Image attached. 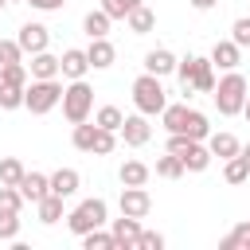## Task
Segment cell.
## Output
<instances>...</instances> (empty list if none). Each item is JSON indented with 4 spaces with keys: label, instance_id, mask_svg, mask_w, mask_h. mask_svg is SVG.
Returning <instances> with one entry per match:
<instances>
[{
    "label": "cell",
    "instance_id": "obj_30",
    "mask_svg": "<svg viewBox=\"0 0 250 250\" xmlns=\"http://www.w3.org/2000/svg\"><path fill=\"white\" fill-rule=\"evenodd\" d=\"M184 133H188L191 141H207V137H211V125H207V117H203L199 109H188V125H184Z\"/></svg>",
    "mask_w": 250,
    "mask_h": 250
},
{
    "label": "cell",
    "instance_id": "obj_31",
    "mask_svg": "<svg viewBox=\"0 0 250 250\" xmlns=\"http://www.w3.org/2000/svg\"><path fill=\"white\" fill-rule=\"evenodd\" d=\"M246 246H250V219H246V223H238V227L219 242V250H246Z\"/></svg>",
    "mask_w": 250,
    "mask_h": 250
},
{
    "label": "cell",
    "instance_id": "obj_9",
    "mask_svg": "<svg viewBox=\"0 0 250 250\" xmlns=\"http://www.w3.org/2000/svg\"><path fill=\"white\" fill-rule=\"evenodd\" d=\"M176 156L184 160V168H188V172H207V168H211V160H215V156H211V148H207V141H188Z\"/></svg>",
    "mask_w": 250,
    "mask_h": 250
},
{
    "label": "cell",
    "instance_id": "obj_7",
    "mask_svg": "<svg viewBox=\"0 0 250 250\" xmlns=\"http://www.w3.org/2000/svg\"><path fill=\"white\" fill-rule=\"evenodd\" d=\"M148 137H152V125H148V117L137 109V113H129L125 117V125H121V141L129 145V148H141V145H148Z\"/></svg>",
    "mask_w": 250,
    "mask_h": 250
},
{
    "label": "cell",
    "instance_id": "obj_10",
    "mask_svg": "<svg viewBox=\"0 0 250 250\" xmlns=\"http://www.w3.org/2000/svg\"><path fill=\"white\" fill-rule=\"evenodd\" d=\"M16 39H20L23 55H39V51H47V43H51V31H47L43 23H23Z\"/></svg>",
    "mask_w": 250,
    "mask_h": 250
},
{
    "label": "cell",
    "instance_id": "obj_18",
    "mask_svg": "<svg viewBox=\"0 0 250 250\" xmlns=\"http://www.w3.org/2000/svg\"><path fill=\"white\" fill-rule=\"evenodd\" d=\"M148 176H152V168H148L145 160H125V164H121V172H117V180H121L125 188H145V184H148Z\"/></svg>",
    "mask_w": 250,
    "mask_h": 250
},
{
    "label": "cell",
    "instance_id": "obj_46",
    "mask_svg": "<svg viewBox=\"0 0 250 250\" xmlns=\"http://www.w3.org/2000/svg\"><path fill=\"white\" fill-rule=\"evenodd\" d=\"M4 4H8V0H0V12H4Z\"/></svg>",
    "mask_w": 250,
    "mask_h": 250
},
{
    "label": "cell",
    "instance_id": "obj_32",
    "mask_svg": "<svg viewBox=\"0 0 250 250\" xmlns=\"http://www.w3.org/2000/svg\"><path fill=\"white\" fill-rule=\"evenodd\" d=\"M94 121H98L102 129H113V133H121V125H125V113H121L117 105H102V109L94 113Z\"/></svg>",
    "mask_w": 250,
    "mask_h": 250
},
{
    "label": "cell",
    "instance_id": "obj_12",
    "mask_svg": "<svg viewBox=\"0 0 250 250\" xmlns=\"http://www.w3.org/2000/svg\"><path fill=\"white\" fill-rule=\"evenodd\" d=\"M211 62H215L219 70H238V62H242V47H238L234 39H219V43L211 47Z\"/></svg>",
    "mask_w": 250,
    "mask_h": 250
},
{
    "label": "cell",
    "instance_id": "obj_39",
    "mask_svg": "<svg viewBox=\"0 0 250 250\" xmlns=\"http://www.w3.org/2000/svg\"><path fill=\"white\" fill-rule=\"evenodd\" d=\"M12 62H23V47L20 39H0V66H12Z\"/></svg>",
    "mask_w": 250,
    "mask_h": 250
},
{
    "label": "cell",
    "instance_id": "obj_42",
    "mask_svg": "<svg viewBox=\"0 0 250 250\" xmlns=\"http://www.w3.org/2000/svg\"><path fill=\"white\" fill-rule=\"evenodd\" d=\"M35 12H62L66 8V0H27Z\"/></svg>",
    "mask_w": 250,
    "mask_h": 250
},
{
    "label": "cell",
    "instance_id": "obj_5",
    "mask_svg": "<svg viewBox=\"0 0 250 250\" xmlns=\"http://www.w3.org/2000/svg\"><path fill=\"white\" fill-rule=\"evenodd\" d=\"M90 113H94V90L86 78H74L62 90V117L70 125H78V121H90Z\"/></svg>",
    "mask_w": 250,
    "mask_h": 250
},
{
    "label": "cell",
    "instance_id": "obj_36",
    "mask_svg": "<svg viewBox=\"0 0 250 250\" xmlns=\"http://www.w3.org/2000/svg\"><path fill=\"white\" fill-rule=\"evenodd\" d=\"M27 62H12V66H0V82H8V86H27Z\"/></svg>",
    "mask_w": 250,
    "mask_h": 250
},
{
    "label": "cell",
    "instance_id": "obj_3",
    "mask_svg": "<svg viewBox=\"0 0 250 250\" xmlns=\"http://www.w3.org/2000/svg\"><path fill=\"white\" fill-rule=\"evenodd\" d=\"M62 82L59 78H31L27 90H23V109H31L35 117L39 113H51L55 105H62Z\"/></svg>",
    "mask_w": 250,
    "mask_h": 250
},
{
    "label": "cell",
    "instance_id": "obj_41",
    "mask_svg": "<svg viewBox=\"0 0 250 250\" xmlns=\"http://www.w3.org/2000/svg\"><path fill=\"white\" fill-rule=\"evenodd\" d=\"M137 250H164V234H156V230H141Z\"/></svg>",
    "mask_w": 250,
    "mask_h": 250
},
{
    "label": "cell",
    "instance_id": "obj_23",
    "mask_svg": "<svg viewBox=\"0 0 250 250\" xmlns=\"http://www.w3.org/2000/svg\"><path fill=\"white\" fill-rule=\"evenodd\" d=\"M152 27H156V12H152V8L141 4V8L129 12V31H133V35H148Z\"/></svg>",
    "mask_w": 250,
    "mask_h": 250
},
{
    "label": "cell",
    "instance_id": "obj_13",
    "mask_svg": "<svg viewBox=\"0 0 250 250\" xmlns=\"http://www.w3.org/2000/svg\"><path fill=\"white\" fill-rule=\"evenodd\" d=\"M113 223V238L121 250H137V238H141V219L133 215H121V219H109Z\"/></svg>",
    "mask_w": 250,
    "mask_h": 250
},
{
    "label": "cell",
    "instance_id": "obj_11",
    "mask_svg": "<svg viewBox=\"0 0 250 250\" xmlns=\"http://www.w3.org/2000/svg\"><path fill=\"white\" fill-rule=\"evenodd\" d=\"M86 59H90V70H109V66L117 62V47H113L109 39H90Z\"/></svg>",
    "mask_w": 250,
    "mask_h": 250
},
{
    "label": "cell",
    "instance_id": "obj_44",
    "mask_svg": "<svg viewBox=\"0 0 250 250\" xmlns=\"http://www.w3.org/2000/svg\"><path fill=\"white\" fill-rule=\"evenodd\" d=\"M242 117L250 121V94H246V105H242Z\"/></svg>",
    "mask_w": 250,
    "mask_h": 250
},
{
    "label": "cell",
    "instance_id": "obj_15",
    "mask_svg": "<svg viewBox=\"0 0 250 250\" xmlns=\"http://www.w3.org/2000/svg\"><path fill=\"white\" fill-rule=\"evenodd\" d=\"M20 191H23V199H27V203H39L43 195H51V176H43V172H23Z\"/></svg>",
    "mask_w": 250,
    "mask_h": 250
},
{
    "label": "cell",
    "instance_id": "obj_1",
    "mask_svg": "<svg viewBox=\"0 0 250 250\" xmlns=\"http://www.w3.org/2000/svg\"><path fill=\"white\" fill-rule=\"evenodd\" d=\"M176 78H180V90L191 98V94H211L215 90V62L211 59H199V55H188L176 62Z\"/></svg>",
    "mask_w": 250,
    "mask_h": 250
},
{
    "label": "cell",
    "instance_id": "obj_22",
    "mask_svg": "<svg viewBox=\"0 0 250 250\" xmlns=\"http://www.w3.org/2000/svg\"><path fill=\"white\" fill-rule=\"evenodd\" d=\"M223 180L227 184H250V164H246L242 152L230 156V160H223Z\"/></svg>",
    "mask_w": 250,
    "mask_h": 250
},
{
    "label": "cell",
    "instance_id": "obj_33",
    "mask_svg": "<svg viewBox=\"0 0 250 250\" xmlns=\"http://www.w3.org/2000/svg\"><path fill=\"white\" fill-rule=\"evenodd\" d=\"M145 0H102V12L109 16V20H129V12L133 8H141Z\"/></svg>",
    "mask_w": 250,
    "mask_h": 250
},
{
    "label": "cell",
    "instance_id": "obj_43",
    "mask_svg": "<svg viewBox=\"0 0 250 250\" xmlns=\"http://www.w3.org/2000/svg\"><path fill=\"white\" fill-rule=\"evenodd\" d=\"M215 4H219V0H191V8H195V12H211Z\"/></svg>",
    "mask_w": 250,
    "mask_h": 250
},
{
    "label": "cell",
    "instance_id": "obj_14",
    "mask_svg": "<svg viewBox=\"0 0 250 250\" xmlns=\"http://www.w3.org/2000/svg\"><path fill=\"white\" fill-rule=\"evenodd\" d=\"M59 70H62V78H86V70H90V59H86V51H78V47H66L62 51V59H59Z\"/></svg>",
    "mask_w": 250,
    "mask_h": 250
},
{
    "label": "cell",
    "instance_id": "obj_26",
    "mask_svg": "<svg viewBox=\"0 0 250 250\" xmlns=\"http://www.w3.org/2000/svg\"><path fill=\"white\" fill-rule=\"evenodd\" d=\"M113 246H117L113 230H102V227H94V230H86V234H82V250H113Z\"/></svg>",
    "mask_w": 250,
    "mask_h": 250
},
{
    "label": "cell",
    "instance_id": "obj_40",
    "mask_svg": "<svg viewBox=\"0 0 250 250\" xmlns=\"http://www.w3.org/2000/svg\"><path fill=\"white\" fill-rule=\"evenodd\" d=\"M230 39H234L238 47H250V16H238V20L230 23Z\"/></svg>",
    "mask_w": 250,
    "mask_h": 250
},
{
    "label": "cell",
    "instance_id": "obj_29",
    "mask_svg": "<svg viewBox=\"0 0 250 250\" xmlns=\"http://www.w3.org/2000/svg\"><path fill=\"white\" fill-rule=\"evenodd\" d=\"M23 160L20 156H4L0 160V184H12V188H20V180H23Z\"/></svg>",
    "mask_w": 250,
    "mask_h": 250
},
{
    "label": "cell",
    "instance_id": "obj_35",
    "mask_svg": "<svg viewBox=\"0 0 250 250\" xmlns=\"http://www.w3.org/2000/svg\"><path fill=\"white\" fill-rule=\"evenodd\" d=\"M20 238V211H0V242Z\"/></svg>",
    "mask_w": 250,
    "mask_h": 250
},
{
    "label": "cell",
    "instance_id": "obj_21",
    "mask_svg": "<svg viewBox=\"0 0 250 250\" xmlns=\"http://www.w3.org/2000/svg\"><path fill=\"white\" fill-rule=\"evenodd\" d=\"M62 203H66V199H62V195H55V191H51V195H43V199L35 203V211H39V223H47V227H51V223L66 219V215H62Z\"/></svg>",
    "mask_w": 250,
    "mask_h": 250
},
{
    "label": "cell",
    "instance_id": "obj_16",
    "mask_svg": "<svg viewBox=\"0 0 250 250\" xmlns=\"http://www.w3.org/2000/svg\"><path fill=\"white\" fill-rule=\"evenodd\" d=\"M176 62H180V59H176L168 47H156V51H148V55H145V70H148V74H160V78H164V74H172V70H176Z\"/></svg>",
    "mask_w": 250,
    "mask_h": 250
},
{
    "label": "cell",
    "instance_id": "obj_47",
    "mask_svg": "<svg viewBox=\"0 0 250 250\" xmlns=\"http://www.w3.org/2000/svg\"><path fill=\"white\" fill-rule=\"evenodd\" d=\"M8 4H16V0H8Z\"/></svg>",
    "mask_w": 250,
    "mask_h": 250
},
{
    "label": "cell",
    "instance_id": "obj_25",
    "mask_svg": "<svg viewBox=\"0 0 250 250\" xmlns=\"http://www.w3.org/2000/svg\"><path fill=\"white\" fill-rule=\"evenodd\" d=\"M188 168H184V160L176 156V152H164V156H156V176L160 180H180Z\"/></svg>",
    "mask_w": 250,
    "mask_h": 250
},
{
    "label": "cell",
    "instance_id": "obj_2",
    "mask_svg": "<svg viewBox=\"0 0 250 250\" xmlns=\"http://www.w3.org/2000/svg\"><path fill=\"white\" fill-rule=\"evenodd\" d=\"M246 94H250V86H246V78H242L238 70H227V74L215 82V90H211L215 109H219L223 117H238L242 105H246Z\"/></svg>",
    "mask_w": 250,
    "mask_h": 250
},
{
    "label": "cell",
    "instance_id": "obj_24",
    "mask_svg": "<svg viewBox=\"0 0 250 250\" xmlns=\"http://www.w3.org/2000/svg\"><path fill=\"white\" fill-rule=\"evenodd\" d=\"M109 23H113V20H109V16L98 8V12H86V20H82V31H86L90 39H105V35H109Z\"/></svg>",
    "mask_w": 250,
    "mask_h": 250
},
{
    "label": "cell",
    "instance_id": "obj_28",
    "mask_svg": "<svg viewBox=\"0 0 250 250\" xmlns=\"http://www.w3.org/2000/svg\"><path fill=\"white\" fill-rule=\"evenodd\" d=\"M94 133H98V121H94V125H90V121H78L74 133H70L74 148H78V152H94Z\"/></svg>",
    "mask_w": 250,
    "mask_h": 250
},
{
    "label": "cell",
    "instance_id": "obj_34",
    "mask_svg": "<svg viewBox=\"0 0 250 250\" xmlns=\"http://www.w3.org/2000/svg\"><path fill=\"white\" fill-rule=\"evenodd\" d=\"M113 148H117V133L98 125V133H94V152H90V156H109Z\"/></svg>",
    "mask_w": 250,
    "mask_h": 250
},
{
    "label": "cell",
    "instance_id": "obj_20",
    "mask_svg": "<svg viewBox=\"0 0 250 250\" xmlns=\"http://www.w3.org/2000/svg\"><path fill=\"white\" fill-rule=\"evenodd\" d=\"M27 70H31V78H59V74H62V70H59V59H55L51 51H39V55H31Z\"/></svg>",
    "mask_w": 250,
    "mask_h": 250
},
{
    "label": "cell",
    "instance_id": "obj_4",
    "mask_svg": "<svg viewBox=\"0 0 250 250\" xmlns=\"http://www.w3.org/2000/svg\"><path fill=\"white\" fill-rule=\"evenodd\" d=\"M133 105L145 113V117H156V113H164V105H168V98H164V86H160V74H141L137 82H133Z\"/></svg>",
    "mask_w": 250,
    "mask_h": 250
},
{
    "label": "cell",
    "instance_id": "obj_38",
    "mask_svg": "<svg viewBox=\"0 0 250 250\" xmlns=\"http://www.w3.org/2000/svg\"><path fill=\"white\" fill-rule=\"evenodd\" d=\"M27 199H23V191L20 188H12V184H0V211H20Z\"/></svg>",
    "mask_w": 250,
    "mask_h": 250
},
{
    "label": "cell",
    "instance_id": "obj_8",
    "mask_svg": "<svg viewBox=\"0 0 250 250\" xmlns=\"http://www.w3.org/2000/svg\"><path fill=\"white\" fill-rule=\"evenodd\" d=\"M121 215H133V219H145L152 211V195L145 188H121V199H117Z\"/></svg>",
    "mask_w": 250,
    "mask_h": 250
},
{
    "label": "cell",
    "instance_id": "obj_37",
    "mask_svg": "<svg viewBox=\"0 0 250 250\" xmlns=\"http://www.w3.org/2000/svg\"><path fill=\"white\" fill-rule=\"evenodd\" d=\"M23 90H27V86H8V82H0V109H20V105H23Z\"/></svg>",
    "mask_w": 250,
    "mask_h": 250
},
{
    "label": "cell",
    "instance_id": "obj_6",
    "mask_svg": "<svg viewBox=\"0 0 250 250\" xmlns=\"http://www.w3.org/2000/svg\"><path fill=\"white\" fill-rule=\"evenodd\" d=\"M105 223H109V203L98 199V195H94V199H82V203L66 215V227H70V234H78V238H82L86 230H94V227H105Z\"/></svg>",
    "mask_w": 250,
    "mask_h": 250
},
{
    "label": "cell",
    "instance_id": "obj_45",
    "mask_svg": "<svg viewBox=\"0 0 250 250\" xmlns=\"http://www.w3.org/2000/svg\"><path fill=\"white\" fill-rule=\"evenodd\" d=\"M242 156H246V164H250V145H246V148H242Z\"/></svg>",
    "mask_w": 250,
    "mask_h": 250
},
{
    "label": "cell",
    "instance_id": "obj_17",
    "mask_svg": "<svg viewBox=\"0 0 250 250\" xmlns=\"http://www.w3.org/2000/svg\"><path fill=\"white\" fill-rule=\"evenodd\" d=\"M207 148H211V156H219V160H230V156L242 152V145H238L234 133H211V137H207Z\"/></svg>",
    "mask_w": 250,
    "mask_h": 250
},
{
    "label": "cell",
    "instance_id": "obj_19",
    "mask_svg": "<svg viewBox=\"0 0 250 250\" xmlns=\"http://www.w3.org/2000/svg\"><path fill=\"white\" fill-rule=\"evenodd\" d=\"M78 188H82V176H78L74 168H59V172H51V191H55V195L70 199Z\"/></svg>",
    "mask_w": 250,
    "mask_h": 250
},
{
    "label": "cell",
    "instance_id": "obj_27",
    "mask_svg": "<svg viewBox=\"0 0 250 250\" xmlns=\"http://www.w3.org/2000/svg\"><path fill=\"white\" fill-rule=\"evenodd\" d=\"M160 121H164L168 133H184V125H188V105H184V102H180V105H164Z\"/></svg>",
    "mask_w": 250,
    "mask_h": 250
}]
</instances>
